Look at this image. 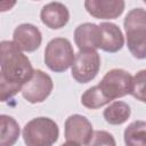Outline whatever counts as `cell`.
<instances>
[{
	"label": "cell",
	"instance_id": "obj_21",
	"mask_svg": "<svg viewBox=\"0 0 146 146\" xmlns=\"http://www.w3.org/2000/svg\"><path fill=\"white\" fill-rule=\"evenodd\" d=\"M16 5V1H0V11L10 10Z\"/></svg>",
	"mask_w": 146,
	"mask_h": 146
},
{
	"label": "cell",
	"instance_id": "obj_8",
	"mask_svg": "<svg viewBox=\"0 0 146 146\" xmlns=\"http://www.w3.org/2000/svg\"><path fill=\"white\" fill-rule=\"evenodd\" d=\"M92 135V124L83 115L73 114L65 121V139L79 145H86Z\"/></svg>",
	"mask_w": 146,
	"mask_h": 146
},
{
	"label": "cell",
	"instance_id": "obj_12",
	"mask_svg": "<svg viewBox=\"0 0 146 146\" xmlns=\"http://www.w3.org/2000/svg\"><path fill=\"white\" fill-rule=\"evenodd\" d=\"M74 41L80 50H96L100 44V30L97 24L83 23L74 31Z\"/></svg>",
	"mask_w": 146,
	"mask_h": 146
},
{
	"label": "cell",
	"instance_id": "obj_19",
	"mask_svg": "<svg viewBox=\"0 0 146 146\" xmlns=\"http://www.w3.org/2000/svg\"><path fill=\"white\" fill-rule=\"evenodd\" d=\"M22 87L23 86L21 84L8 81L0 72V102H7L14 97L16 94H18V91L22 90Z\"/></svg>",
	"mask_w": 146,
	"mask_h": 146
},
{
	"label": "cell",
	"instance_id": "obj_2",
	"mask_svg": "<svg viewBox=\"0 0 146 146\" xmlns=\"http://www.w3.org/2000/svg\"><path fill=\"white\" fill-rule=\"evenodd\" d=\"M127 44L133 57L144 59L146 57V11L144 8L131 9L123 22Z\"/></svg>",
	"mask_w": 146,
	"mask_h": 146
},
{
	"label": "cell",
	"instance_id": "obj_9",
	"mask_svg": "<svg viewBox=\"0 0 146 146\" xmlns=\"http://www.w3.org/2000/svg\"><path fill=\"white\" fill-rule=\"evenodd\" d=\"M13 42L22 50L26 52L35 51L42 41L40 30L30 23L18 25L13 33Z\"/></svg>",
	"mask_w": 146,
	"mask_h": 146
},
{
	"label": "cell",
	"instance_id": "obj_16",
	"mask_svg": "<svg viewBox=\"0 0 146 146\" xmlns=\"http://www.w3.org/2000/svg\"><path fill=\"white\" fill-rule=\"evenodd\" d=\"M125 146H146V122L133 121L124 130Z\"/></svg>",
	"mask_w": 146,
	"mask_h": 146
},
{
	"label": "cell",
	"instance_id": "obj_18",
	"mask_svg": "<svg viewBox=\"0 0 146 146\" xmlns=\"http://www.w3.org/2000/svg\"><path fill=\"white\" fill-rule=\"evenodd\" d=\"M145 74L146 71L141 70L132 78L130 92H129L140 102H145Z\"/></svg>",
	"mask_w": 146,
	"mask_h": 146
},
{
	"label": "cell",
	"instance_id": "obj_13",
	"mask_svg": "<svg viewBox=\"0 0 146 146\" xmlns=\"http://www.w3.org/2000/svg\"><path fill=\"white\" fill-rule=\"evenodd\" d=\"M100 44L99 48L106 52H116L124 44V38L120 27L110 22H103L99 25Z\"/></svg>",
	"mask_w": 146,
	"mask_h": 146
},
{
	"label": "cell",
	"instance_id": "obj_6",
	"mask_svg": "<svg viewBox=\"0 0 146 146\" xmlns=\"http://www.w3.org/2000/svg\"><path fill=\"white\" fill-rule=\"evenodd\" d=\"M100 68V56L96 50H80L72 64V76L79 83L95 79Z\"/></svg>",
	"mask_w": 146,
	"mask_h": 146
},
{
	"label": "cell",
	"instance_id": "obj_17",
	"mask_svg": "<svg viewBox=\"0 0 146 146\" xmlns=\"http://www.w3.org/2000/svg\"><path fill=\"white\" fill-rule=\"evenodd\" d=\"M81 103L84 107L90 110H96L106 104H110V102L104 97V95L99 90L98 86H94L87 89L81 96Z\"/></svg>",
	"mask_w": 146,
	"mask_h": 146
},
{
	"label": "cell",
	"instance_id": "obj_15",
	"mask_svg": "<svg viewBox=\"0 0 146 146\" xmlns=\"http://www.w3.org/2000/svg\"><path fill=\"white\" fill-rule=\"evenodd\" d=\"M131 114L130 106L121 100H115L111 103L105 110H104V119L107 123L113 125H119L124 123Z\"/></svg>",
	"mask_w": 146,
	"mask_h": 146
},
{
	"label": "cell",
	"instance_id": "obj_14",
	"mask_svg": "<svg viewBox=\"0 0 146 146\" xmlns=\"http://www.w3.org/2000/svg\"><path fill=\"white\" fill-rule=\"evenodd\" d=\"M21 133L18 122L7 114H0V146H14Z\"/></svg>",
	"mask_w": 146,
	"mask_h": 146
},
{
	"label": "cell",
	"instance_id": "obj_1",
	"mask_svg": "<svg viewBox=\"0 0 146 146\" xmlns=\"http://www.w3.org/2000/svg\"><path fill=\"white\" fill-rule=\"evenodd\" d=\"M0 72L8 81L21 86L30 80L34 71L27 56L8 40L0 42Z\"/></svg>",
	"mask_w": 146,
	"mask_h": 146
},
{
	"label": "cell",
	"instance_id": "obj_11",
	"mask_svg": "<svg viewBox=\"0 0 146 146\" xmlns=\"http://www.w3.org/2000/svg\"><path fill=\"white\" fill-rule=\"evenodd\" d=\"M41 22L49 29L57 30L64 27L68 19L70 13L67 7L62 2H49L42 7L40 13Z\"/></svg>",
	"mask_w": 146,
	"mask_h": 146
},
{
	"label": "cell",
	"instance_id": "obj_20",
	"mask_svg": "<svg viewBox=\"0 0 146 146\" xmlns=\"http://www.w3.org/2000/svg\"><path fill=\"white\" fill-rule=\"evenodd\" d=\"M86 146H116L114 137L104 130L92 131V135Z\"/></svg>",
	"mask_w": 146,
	"mask_h": 146
},
{
	"label": "cell",
	"instance_id": "obj_3",
	"mask_svg": "<svg viewBox=\"0 0 146 146\" xmlns=\"http://www.w3.org/2000/svg\"><path fill=\"white\" fill-rule=\"evenodd\" d=\"M58 136L57 123L46 116L32 119L23 128V139L26 146H52Z\"/></svg>",
	"mask_w": 146,
	"mask_h": 146
},
{
	"label": "cell",
	"instance_id": "obj_10",
	"mask_svg": "<svg viewBox=\"0 0 146 146\" xmlns=\"http://www.w3.org/2000/svg\"><path fill=\"white\" fill-rule=\"evenodd\" d=\"M123 0H87L84 7L87 11L99 19H113L119 17L124 10Z\"/></svg>",
	"mask_w": 146,
	"mask_h": 146
},
{
	"label": "cell",
	"instance_id": "obj_7",
	"mask_svg": "<svg viewBox=\"0 0 146 146\" xmlns=\"http://www.w3.org/2000/svg\"><path fill=\"white\" fill-rule=\"evenodd\" d=\"M54 88L51 78L41 70H34L30 80L23 84L22 95L31 104L42 103L48 98Z\"/></svg>",
	"mask_w": 146,
	"mask_h": 146
},
{
	"label": "cell",
	"instance_id": "obj_4",
	"mask_svg": "<svg viewBox=\"0 0 146 146\" xmlns=\"http://www.w3.org/2000/svg\"><path fill=\"white\" fill-rule=\"evenodd\" d=\"M74 50L71 42L65 38L50 40L44 49V63L49 70L56 73L65 72L74 62Z\"/></svg>",
	"mask_w": 146,
	"mask_h": 146
},
{
	"label": "cell",
	"instance_id": "obj_5",
	"mask_svg": "<svg viewBox=\"0 0 146 146\" xmlns=\"http://www.w3.org/2000/svg\"><path fill=\"white\" fill-rule=\"evenodd\" d=\"M131 80L132 76L127 71L122 68H113L104 75L97 86L104 97L111 102L130 92Z\"/></svg>",
	"mask_w": 146,
	"mask_h": 146
},
{
	"label": "cell",
	"instance_id": "obj_22",
	"mask_svg": "<svg viewBox=\"0 0 146 146\" xmlns=\"http://www.w3.org/2000/svg\"><path fill=\"white\" fill-rule=\"evenodd\" d=\"M60 146H81V145L75 144V143H72V141H66L65 144H63V145H60Z\"/></svg>",
	"mask_w": 146,
	"mask_h": 146
}]
</instances>
